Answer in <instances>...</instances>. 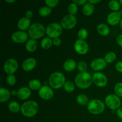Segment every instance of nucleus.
<instances>
[{"label":"nucleus","mask_w":122,"mask_h":122,"mask_svg":"<svg viewBox=\"0 0 122 122\" xmlns=\"http://www.w3.org/2000/svg\"><path fill=\"white\" fill-rule=\"evenodd\" d=\"M119 2H120V5H122V0H120V1H119Z\"/></svg>","instance_id":"48"},{"label":"nucleus","mask_w":122,"mask_h":122,"mask_svg":"<svg viewBox=\"0 0 122 122\" xmlns=\"http://www.w3.org/2000/svg\"><path fill=\"white\" fill-rule=\"evenodd\" d=\"M116 54L114 52H109L105 56L104 60L107 63H112L116 59Z\"/></svg>","instance_id":"31"},{"label":"nucleus","mask_w":122,"mask_h":122,"mask_svg":"<svg viewBox=\"0 0 122 122\" xmlns=\"http://www.w3.org/2000/svg\"><path fill=\"white\" fill-rule=\"evenodd\" d=\"M115 68L117 71L122 73V61H120L116 63L115 65Z\"/></svg>","instance_id":"38"},{"label":"nucleus","mask_w":122,"mask_h":122,"mask_svg":"<svg viewBox=\"0 0 122 122\" xmlns=\"http://www.w3.org/2000/svg\"><path fill=\"white\" fill-rule=\"evenodd\" d=\"M36 64L37 62L35 58H33V57H29L23 62L21 67L24 71L29 72V71H30L33 70L36 66Z\"/></svg>","instance_id":"16"},{"label":"nucleus","mask_w":122,"mask_h":122,"mask_svg":"<svg viewBox=\"0 0 122 122\" xmlns=\"http://www.w3.org/2000/svg\"><path fill=\"white\" fill-rule=\"evenodd\" d=\"M95 11V6L94 5L92 4L90 2L88 1L87 3H86L82 8V12L83 14L86 16H90L92 15Z\"/></svg>","instance_id":"21"},{"label":"nucleus","mask_w":122,"mask_h":122,"mask_svg":"<svg viewBox=\"0 0 122 122\" xmlns=\"http://www.w3.org/2000/svg\"><path fill=\"white\" fill-rule=\"evenodd\" d=\"M73 2L76 4L77 5H84L86 3L88 2L86 0H74Z\"/></svg>","instance_id":"39"},{"label":"nucleus","mask_w":122,"mask_h":122,"mask_svg":"<svg viewBox=\"0 0 122 122\" xmlns=\"http://www.w3.org/2000/svg\"><path fill=\"white\" fill-rule=\"evenodd\" d=\"M116 42L117 44L119 46L122 47V34H120L117 36L116 39Z\"/></svg>","instance_id":"41"},{"label":"nucleus","mask_w":122,"mask_h":122,"mask_svg":"<svg viewBox=\"0 0 122 122\" xmlns=\"http://www.w3.org/2000/svg\"><path fill=\"white\" fill-rule=\"evenodd\" d=\"M11 92L5 88H0V102L1 103L7 102L11 97Z\"/></svg>","instance_id":"20"},{"label":"nucleus","mask_w":122,"mask_h":122,"mask_svg":"<svg viewBox=\"0 0 122 122\" xmlns=\"http://www.w3.org/2000/svg\"><path fill=\"white\" fill-rule=\"evenodd\" d=\"M38 47V43L36 40L33 39H29L26 43L25 48L27 51L29 52H33L36 50Z\"/></svg>","instance_id":"23"},{"label":"nucleus","mask_w":122,"mask_h":122,"mask_svg":"<svg viewBox=\"0 0 122 122\" xmlns=\"http://www.w3.org/2000/svg\"><path fill=\"white\" fill-rule=\"evenodd\" d=\"M17 91L15 90V89H13L11 91V95L13 96H17Z\"/></svg>","instance_id":"45"},{"label":"nucleus","mask_w":122,"mask_h":122,"mask_svg":"<svg viewBox=\"0 0 122 122\" xmlns=\"http://www.w3.org/2000/svg\"><path fill=\"white\" fill-rule=\"evenodd\" d=\"M77 36H78L79 39L85 41V39H86L88 36V30L85 28L81 29L78 31V32H77Z\"/></svg>","instance_id":"32"},{"label":"nucleus","mask_w":122,"mask_h":122,"mask_svg":"<svg viewBox=\"0 0 122 122\" xmlns=\"http://www.w3.org/2000/svg\"><path fill=\"white\" fill-rule=\"evenodd\" d=\"M119 25H120V28H121L122 29V19H121V20H120V23H119Z\"/></svg>","instance_id":"47"},{"label":"nucleus","mask_w":122,"mask_h":122,"mask_svg":"<svg viewBox=\"0 0 122 122\" xmlns=\"http://www.w3.org/2000/svg\"><path fill=\"white\" fill-rule=\"evenodd\" d=\"M116 114L118 117L122 120V107H120L117 110Z\"/></svg>","instance_id":"43"},{"label":"nucleus","mask_w":122,"mask_h":122,"mask_svg":"<svg viewBox=\"0 0 122 122\" xmlns=\"http://www.w3.org/2000/svg\"><path fill=\"white\" fill-rule=\"evenodd\" d=\"M28 33L25 31L19 30L14 32L11 35V39L14 43L16 44H23L26 42L28 39Z\"/></svg>","instance_id":"13"},{"label":"nucleus","mask_w":122,"mask_h":122,"mask_svg":"<svg viewBox=\"0 0 122 122\" xmlns=\"http://www.w3.org/2000/svg\"><path fill=\"white\" fill-rule=\"evenodd\" d=\"M45 3L47 7L52 9L58 5V4L59 3V1L58 0H46L45 1Z\"/></svg>","instance_id":"37"},{"label":"nucleus","mask_w":122,"mask_h":122,"mask_svg":"<svg viewBox=\"0 0 122 122\" xmlns=\"http://www.w3.org/2000/svg\"><path fill=\"white\" fill-rule=\"evenodd\" d=\"M8 108L11 112L14 113H18L21 110V106L16 101H11L8 105Z\"/></svg>","instance_id":"27"},{"label":"nucleus","mask_w":122,"mask_h":122,"mask_svg":"<svg viewBox=\"0 0 122 122\" xmlns=\"http://www.w3.org/2000/svg\"><path fill=\"white\" fill-rule=\"evenodd\" d=\"M39 110L38 104L36 101L30 100L24 102L21 105V114L26 117H32L35 116Z\"/></svg>","instance_id":"2"},{"label":"nucleus","mask_w":122,"mask_h":122,"mask_svg":"<svg viewBox=\"0 0 122 122\" xmlns=\"http://www.w3.org/2000/svg\"><path fill=\"white\" fill-rule=\"evenodd\" d=\"M17 25L20 30L25 31L29 29L30 26H31V21L29 19L23 17L19 19Z\"/></svg>","instance_id":"18"},{"label":"nucleus","mask_w":122,"mask_h":122,"mask_svg":"<svg viewBox=\"0 0 122 122\" xmlns=\"http://www.w3.org/2000/svg\"><path fill=\"white\" fill-rule=\"evenodd\" d=\"M77 11H78V7L77 5L74 2H72L68 6V12L69 13V14L75 15L77 13Z\"/></svg>","instance_id":"33"},{"label":"nucleus","mask_w":122,"mask_h":122,"mask_svg":"<svg viewBox=\"0 0 122 122\" xmlns=\"http://www.w3.org/2000/svg\"><path fill=\"white\" fill-rule=\"evenodd\" d=\"M97 29L98 33L102 36H107L110 34V32L109 27L104 23L99 24Z\"/></svg>","instance_id":"22"},{"label":"nucleus","mask_w":122,"mask_h":122,"mask_svg":"<svg viewBox=\"0 0 122 122\" xmlns=\"http://www.w3.org/2000/svg\"><path fill=\"white\" fill-rule=\"evenodd\" d=\"M76 101L79 104L82 106H88L89 102L88 97L85 94H79L77 95V97H76Z\"/></svg>","instance_id":"26"},{"label":"nucleus","mask_w":122,"mask_h":122,"mask_svg":"<svg viewBox=\"0 0 122 122\" xmlns=\"http://www.w3.org/2000/svg\"><path fill=\"white\" fill-rule=\"evenodd\" d=\"M53 41V45L56 46H58L61 44V40L60 38H56L52 39Z\"/></svg>","instance_id":"40"},{"label":"nucleus","mask_w":122,"mask_h":122,"mask_svg":"<svg viewBox=\"0 0 122 122\" xmlns=\"http://www.w3.org/2000/svg\"><path fill=\"white\" fill-rule=\"evenodd\" d=\"M105 104L98 99H93L91 100L87 106L88 110L94 115H98L103 113L105 110Z\"/></svg>","instance_id":"5"},{"label":"nucleus","mask_w":122,"mask_h":122,"mask_svg":"<svg viewBox=\"0 0 122 122\" xmlns=\"http://www.w3.org/2000/svg\"><path fill=\"white\" fill-rule=\"evenodd\" d=\"M74 49L79 55H85L89 51V45L85 41L77 39L74 44Z\"/></svg>","instance_id":"11"},{"label":"nucleus","mask_w":122,"mask_h":122,"mask_svg":"<svg viewBox=\"0 0 122 122\" xmlns=\"http://www.w3.org/2000/svg\"><path fill=\"white\" fill-rule=\"evenodd\" d=\"M60 24L62 27L64 29H72L77 24V18L76 17L75 15L67 14L61 19Z\"/></svg>","instance_id":"8"},{"label":"nucleus","mask_w":122,"mask_h":122,"mask_svg":"<svg viewBox=\"0 0 122 122\" xmlns=\"http://www.w3.org/2000/svg\"><path fill=\"white\" fill-rule=\"evenodd\" d=\"M77 69H78L79 71H80V73H83L86 72L88 69V67H87V64L86 63L85 61H81L78 63L77 64Z\"/></svg>","instance_id":"35"},{"label":"nucleus","mask_w":122,"mask_h":122,"mask_svg":"<svg viewBox=\"0 0 122 122\" xmlns=\"http://www.w3.org/2000/svg\"><path fill=\"white\" fill-rule=\"evenodd\" d=\"M108 7L111 10L113 11V12H117L119 11L120 8V4L119 1L116 0H112L108 3Z\"/></svg>","instance_id":"28"},{"label":"nucleus","mask_w":122,"mask_h":122,"mask_svg":"<svg viewBox=\"0 0 122 122\" xmlns=\"http://www.w3.org/2000/svg\"><path fill=\"white\" fill-rule=\"evenodd\" d=\"M75 82L76 85L80 89H88L93 83L92 76L87 71L79 73L75 77Z\"/></svg>","instance_id":"1"},{"label":"nucleus","mask_w":122,"mask_h":122,"mask_svg":"<svg viewBox=\"0 0 122 122\" xmlns=\"http://www.w3.org/2000/svg\"><path fill=\"white\" fill-rule=\"evenodd\" d=\"M6 2H8V3H13V2H15V0H5Z\"/></svg>","instance_id":"46"},{"label":"nucleus","mask_w":122,"mask_h":122,"mask_svg":"<svg viewBox=\"0 0 122 122\" xmlns=\"http://www.w3.org/2000/svg\"><path fill=\"white\" fill-rule=\"evenodd\" d=\"M38 95L44 100H50L54 97L52 88L48 85H43L38 91Z\"/></svg>","instance_id":"12"},{"label":"nucleus","mask_w":122,"mask_h":122,"mask_svg":"<svg viewBox=\"0 0 122 122\" xmlns=\"http://www.w3.org/2000/svg\"><path fill=\"white\" fill-rule=\"evenodd\" d=\"M31 94V89L29 87L24 86L18 89L17 97L20 100H26L30 97Z\"/></svg>","instance_id":"17"},{"label":"nucleus","mask_w":122,"mask_h":122,"mask_svg":"<svg viewBox=\"0 0 122 122\" xmlns=\"http://www.w3.org/2000/svg\"><path fill=\"white\" fill-rule=\"evenodd\" d=\"M27 33L30 39L36 40L44 36L46 33V28L41 23H34L30 26Z\"/></svg>","instance_id":"4"},{"label":"nucleus","mask_w":122,"mask_h":122,"mask_svg":"<svg viewBox=\"0 0 122 122\" xmlns=\"http://www.w3.org/2000/svg\"><path fill=\"white\" fill-rule=\"evenodd\" d=\"M63 29L61 24L56 22L51 23L46 26V34L51 39L59 38L63 33Z\"/></svg>","instance_id":"6"},{"label":"nucleus","mask_w":122,"mask_h":122,"mask_svg":"<svg viewBox=\"0 0 122 122\" xmlns=\"http://www.w3.org/2000/svg\"><path fill=\"white\" fill-rule=\"evenodd\" d=\"M33 11L32 10H27L25 13V17L30 19L33 17Z\"/></svg>","instance_id":"42"},{"label":"nucleus","mask_w":122,"mask_h":122,"mask_svg":"<svg viewBox=\"0 0 122 122\" xmlns=\"http://www.w3.org/2000/svg\"><path fill=\"white\" fill-rule=\"evenodd\" d=\"M107 63L104 58H97L93 60L91 63V68L94 71H101L106 68Z\"/></svg>","instance_id":"14"},{"label":"nucleus","mask_w":122,"mask_h":122,"mask_svg":"<svg viewBox=\"0 0 122 122\" xmlns=\"http://www.w3.org/2000/svg\"><path fill=\"white\" fill-rule=\"evenodd\" d=\"M29 88L31 89V90L33 91H37L41 89V88L42 87V84L41 82H40V81L38 79H32L28 83Z\"/></svg>","instance_id":"25"},{"label":"nucleus","mask_w":122,"mask_h":122,"mask_svg":"<svg viewBox=\"0 0 122 122\" xmlns=\"http://www.w3.org/2000/svg\"><path fill=\"white\" fill-rule=\"evenodd\" d=\"M63 88L67 92H72L75 89V85L71 81H67L64 83Z\"/></svg>","instance_id":"29"},{"label":"nucleus","mask_w":122,"mask_h":122,"mask_svg":"<svg viewBox=\"0 0 122 122\" xmlns=\"http://www.w3.org/2000/svg\"><path fill=\"white\" fill-rule=\"evenodd\" d=\"M76 61L73 59H69L63 64V69L67 72H70L75 70L77 66Z\"/></svg>","instance_id":"19"},{"label":"nucleus","mask_w":122,"mask_h":122,"mask_svg":"<svg viewBox=\"0 0 122 122\" xmlns=\"http://www.w3.org/2000/svg\"><path fill=\"white\" fill-rule=\"evenodd\" d=\"M114 93L119 97H122V82H118L114 88Z\"/></svg>","instance_id":"34"},{"label":"nucleus","mask_w":122,"mask_h":122,"mask_svg":"<svg viewBox=\"0 0 122 122\" xmlns=\"http://www.w3.org/2000/svg\"><path fill=\"white\" fill-rule=\"evenodd\" d=\"M88 2H90V3L92 4L95 5V4H98V3H99V2H101V1H100V0H89V1H88Z\"/></svg>","instance_id":"44"},{"label":"nucleus","mask_w":122,"mask_h":122,"mask_svg":"<svg viewBox=\"0 0 122 122\" xmlns=\"http://www.w3.org/2000/svg\"><path fill=\"white\" fill-rule=\"evenodd\" d=\"M6 81L8 85L13 86L16 83L17 79L14 75H9L7 76V78H6Z\"/></svg>","instance_id":"36"},{"label":"nucleus","mask_w":122,"mask_h":122,"mask_svg":"<svg viewBox=\"0 0 122 122\" xmlns=\"http://www.w3.org/2000/svg\"><path fill=\"white\" fill-rule=\"evenodd\" d=\"M53 45V41L51 38L49 37L43 38L41 42V46L44 50H48L52 47Z\"/></svg>","instance_id":"24"},{"label":"nucleus","mask_w":122,"mask_h":122,"mask_svg":"<svg viewBox=\"0 0 122 122\" xmlns=\"http://www.w3.org/2000/svg\"><path fill=\"white\" fill-rule=\"evenodd\" d=\"M122 12H113L109 13L107 15V23L111 26H116L119 25L122 19Z\"/></svg>","instance_id":"15"},{"label":"nucleus","mask_w":122,"mask_h":122,"mask_svg":"<svg viewBox=\"0 0 122 122\" xmlns=\"http://www.w3.org/2000/svg\"><path fill=\"white\" fill-rule=\"evenodd\" d=\"M105 104L110 109L115 110L120 108L121 106V100L120 97L115 94H108L105 98Z\"/></svg>","instance_id":"7"},{"label":"nucleus","mask_w":122,"mask_h":122,"mask_svg":"<svg viewBox=\"0 0 122 122\" xmlns=\"http://www.w3.org/2000/svg\"><path fill=\"white\" fill-rule=\"evenodd\" d=\"M66 82L64 74L60 71H55L50 75L48 83L52 89H58L62 88Z\"/></svg>","instance_id":"3"},{"label":"nucleus","mask_w":122,"mask_h":122,"mask_svg":"<svg viewBox=\"0 0 122 122\" xmlns=\"http://www.w3.org/2000/svg\"><path fill=\"white\" fill-rule=\"evenodd\" d=\"M19 64L14 58H9L5 62L4 64V70L8 75H13L17 70Z\"/></svg>","instance_id":"9"},{"label":"nucleus","mask_w":122,"mask_h":122,"mask_svg":"<svg viewBox=\"0 0 122 122\" xmlns=\"http://www.w3.org/2000/svg\"><path fill=\"white\" fill-rule=\"evenodd\" d=\"M93 83L98 87L103 88L107 85L108 79L105 74L101 72H95L92 76Z\"/></svg>","instance_id":"10"},{"label":"nucleus","mask_w":122,"mask_h":122,"mask_svg":"<svg viewBox=\"0 0 122 122\" xmlns=\"http://www.w3.org/2000/svg\"><path fill=\"white\" fill-rule=\"evenodd\" d=\"M39 14L42 17H47L49 15H50L52 12V9L50 8V7L45 6V7H42L39 8Z\"/></svg>","instance_id":"30"}]
</instances>
